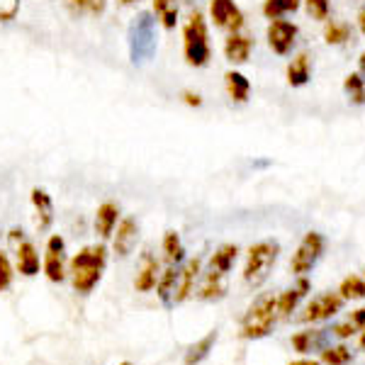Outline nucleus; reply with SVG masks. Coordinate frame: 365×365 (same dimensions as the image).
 Masks as SVG:
<instances>
[{"instance_id":"obj_25","label":"nucleus","mask_w":365,"mask_h":365,"mask_svg":"<svg viewBox=\"0 0 365 365\" xmlns=\"http://www.w3.org/2000/svg\"><path fill=\"white\" fill-rule=\"evenodd\" d=\"M215 344H217V331H210L207 336L200 339L197 344H192L190 349H187L185 358H182V363H185V365H197V363H202L205 358L210 356V351L215 349Z\"/></svg>"},{"instance_id":"obj_1","label":"nucleus","mask_w":365,"mask_h":365,"mask_svg":"<svg viewBox=\"0 0 365 365\" xmlns=\"http://www.w3.org/2000/svg\"><path fill=\"white\" fill-rule=\"evenodd\" d=\"M105 266H108V246L93 244L83 246L68 261V278L78 295H91L96 285L103 280Z\"/></svg>"},{"instance_id":"obj_11","label":"nucleus","mask_w":365,"mask_h":365,"mask_svg":"<svg viewBox=\"0 0 365 365\" xmlns=\"http://www.w3.org/2000/svg\"><path fill=\"white\" fill-rule=\"evenodd\" d=\"M344 307V297L336 295V292H324V295L314 297L312 302L304 307V314L299 317L302 322H324L331 319L336 312Z\"/></svg>"},{"instance_id":"obj_4","label":"nucleus","mask_w":365,"mask_h":365,"mask_svg":"<svg viewBox=\"0 0 365 365\" xmlns=\"http://www.w3.org/2000/svg\"><path fill=\"white\" fill-rule=\"evenodd\" d=\"M127 44H129V58H132V63H144V61H149V58H154L156 46H158L154 13L141 10V13L134 17L132 25H129Z\"/></svg>"},{"instance_id":"obj_9","label":"nucleus","mask_w":365,"mask_h":365,"mask_svg":"<svg viewBox=\"0 0 365 365\" xmlns=\"http://www.w3.org/2000/svg\"><path fill=\"white\" fill-rule=\"evenodd\" d=\"M297 34H299V27L295 22L290 20H270V25L266 29V37H268V44L270 49L275 51L278 56H287L292 51V46L297 42Z\"/></svg>"},{"instance_id":"obj_14","label":"nucleus","mask_w":365,"mask_h":365,"mask_svg":"<svg viewBox=\"0 0 365 365\" xmlns=\"http://www.w3.org/2000/svg\"><path fill=\"white\" fill-rule=\"evenodd\" d=\"M158 270H161V263L151 251L141 253V263L137 270V278H134V290L137 292H151L158 282Z\"/></svg>"},{"instance_id":"obj_10","label":"nucleus","mask_w":365,"mask_h":365,"mask_svg":"<svg viewBox=\"0 0 365 365\" xmlns=\"http://www.w3.org/2000/svg\"><path fill=\"white\" fill-rule=\"evenodd\" d=\"M210 20L229 34L244 29V13L234 0H210Z\"/></svg>"},{"instance_id":"obj_5","label":"nucleus","mask_w":365,"mask_h":365,"mask_svg":"<svg viewBox=\"0 0 365 365\" xmlns=\"http://www.w3.org/2000/svg\"><path fill=\"white\" fill-rule=\"evenodd\" d=\"M280 256V244L278 241H258L249 249V256H246V266H244V280L246 285L258 287L268 280L270 270H273L275 261Z\"/></svg>"},{"instance_id":"obj_16","label":"nucleus","mask_w":365,"mask_h":365,"mask_svg":"<svg viewBox=\"0 0 365 365\" xmlns=\"http://www.w3.org/2000/svg\"><path fill=\"white\" fill-rule=\"evenodd\" d=\"M253 51V37H249L246 32H232L225 42V56L229 63L234 66H241V63L249 61Z\"/></svg>"},{"instance_id":"obj_39","label":"nucleus","mask_w":365,"mask_h":365,"mask_svg":"<svg viewBox=\"0 0 365 365\" xmlns=\"http://www.w3.org/2000/svg\"><path fill=\"white\" fill-rule=\"evenodd\" d=\"M351 324H353L356 329H363V327H365V307L353 312V314H351Z\"/></svg>"},{"instance_id":"obj_45","label":"nucleus","mask_w":365,"mask_h":365,"mask_svg":"<svg viewBox=\"0 0 365 365\" xmlns=\"http://www.w3.org/2000/svg\"><path fill=\"white\" fill-rule=\"evenodd\" d=\"M358 344H361V349L365 351V327H363V334H361V341H358Z\"/></svg>"},{"instance_id":"obj_23","label":"nucleus","mask_w":365,"mask_h":365,"mask_svg":"<svg viewBox=\"0 0 365 365\" xmlns=\"http://www.w3.org/2000/svg\"><path fill=\"white\" fill-rule=\"evenodd\" d=\"M237 256H239V246L237 244H222L220 249L212 253L210 258V268L212 270H220V273L229 275V270L234 268L237 263Z\"/></svg>"},{"instance_id":"obj_2","label":"nucleus","mask_w":365,"mask_h":365,"mask_svg":"<svg viewBox=\"0 0 365 365\" xmlns=\"http://www.w3.org/2000/svg\"><path fill=\"white\" fill-rule=\"evenodd\" d=\"M182 56L192 68H205L212 61L210 29L202 13H190L187 22L182 25Z\"/></svg>"},{"instance_id":"obj_24","label":"nucleus","mask_w":365,"mask_h":365,"mask_svg":"<svg viewBox=\"0 0 365 365\" xmlns=\"http://www.w3.org/2000/svg\"><path fill=\"white\" fill-rule=\"evenodd\" d=\"M163 256H166L168 266H178V263L185 261V246L180 241V234L178 232H166L163 234Z\"/></svg>"},{"instance_id":"obj_31","label":"nucleus","mask_w":365,"mask_h":365,"mask_svg":"<svg viewBox=\"0 0 365 365\" xmlns=\"http://www.w3.org/2000/svg\"><path fill=\"white\" fill-rule=\"evenodd\" d=\"M327 334H329V329H322V331H299L292 336V349L297 353H309L317 341L322 344V341L327 339Z\"/></svg>"},{"instance_id":"obj_40","label":"nucleus","mask_w":365,"mask_h":365,"mask_svg":"<svg viewBox=\"0 0 365 365\" xmlns=\"http://www.w3.org/2000/svg\"><path fill=\"white\" fill-rule=\"evenodd\" d=\"M175 0H154V15H161L166 13L168 8H173Z\"/></svg>"},{"instance_id":"obj_27","label":"nucleus","mask_w":365,"mask_h":365,"mask_svg":"<svg viewBox=\"0 0 365 365\" xmlns=\"http://www.w3.org/2000/svg\"><path fill=\"white\" fill-rule=\"evenodd\" d=\"M324 39H327V44H331V46L346 44L351 39V27L346 25V22L327 20V25H324Z\"/></svg>"},{"instance_id":"obj_7","label":"nucleus","mask_w":365,"mask_h":365,"mask_svg":"<svg viewBox=\"0 0 365 365\" xmlns=\"http://www.w3.org/2000/svg\"><path fill=\"white\" fill-rule=\"evenodd\" d=\"M10 244L15 249V266H17V273L25 275V278H34L39 273V251L37 246L32 244L22 229H13L8 234Z\"/></svg>"},{"instance_id":"obj_36","label":"nucleus","mask_w":365,"mask_h":365,"mask_svg":"<svg viewBox=\"0 0 365 365\" xmlns=\"http://www.w3.org/2000/svg\"><path fill=\"white\" fill-rule=\"evenodd\" d=\"M158 20H161V25L166 29H175V27H178V8H175V5H173V8H168L166 13L158 15Z\"/></svg>"},{"instance_id":"obj_28","label":"nucleus","mask_w":365,"mask_h":365,"mask_svg":"<svg viewBox=\"0 0 365 365\" xmlns=\"http://www.w3.org/2000/svg\"><path fill=\"white\" fill-rule=\"evenodd\" d=\"M344 91L353 105H365V78L363 73H349L344 81Z\"/></svg>"},{"instance_id":"obj_6","label":"nucleus","mask_w":365,"mask_h":365,"mask_svg":"<svg viewBox=\"0 0 365 365\" xmlns=\"http://www.w3.org/2000/svg\"><path fill=\"white\" fill-rule=\"evenodd\" d=\"M324 246H327V241L319 232H307L304 234V239L299 241L297 251L292 253V261H290V268L295 275H307L312 273V268L319 263L322 253H324Z\"/></svg>"},{"instance_id":"obj_43","label":"nucleus","mask_w":365,"mask_h":365,"mask_svg":"<svg viewBox=\"0 0 365 365\" xmlns=\"http://www.w3.org/2000/svg\"><path fill=\"white\" fill-rule=\"evenodd\" d=\"M290 365H319L317 361H295V363H290Z\"/></svg>"},{"instance_id":"obj_12","label":"nucleus","mask_w":365,"mask_h":365,"mask_svg":"<svg viewBox=\"0 0 365 365\" xmlns=\"http://www.w3.org/2000/svg\"><path fill=\"white\" fill-rule=\"evenodd\" d=\"M137 241H139V222L134 220V217H125V220H120L117 232L113 234V251L120 258H127L129 253L134 251Z\"/></svg>"},{"instance_id":"obj_26","label":"nucleus","mask_w":365,"mask_h":365,"mask_svg":"<svg viewBox=\"0 0 365 365\" xmlns=\"http://www.w3.org/2000/svg\"><path fill=\"white\" fill-rule=\"evenodd\" d=\"M302 8V0H263V15L268 20H280V17L297 13Z\"/></svg>"},{"instance_id":"obj_15","label":"nucleus","mask_w":365,"mask_h":365,"mask_svg":"<svg viewBox=\"0 0 365 365\" xmlns=\"http://www.w3.org/2000/svg\"><path fill=\"white\" fill-rule=\"evenodd\" d=\"M29 200H32V207L37 212V229L39 232H49L51 225H54V200L44 187H32Z\"/></svg>"},{"instance_id":"obj_32","label":"nucleus","mask_w":365,"mask_h":365,"mask_svg":"<svg viewBox=\"0 0 365 365\" xmlns=\"http://www.w3.org/2000/svg\"><path fill=\"white\" fill-rule=\"evenodd\" d=\"M351 358L353 353L346 346H324L322 349V363L327 365H349Z\"/></svg>"},{"instance_id":"obj_29","label":"nucleus","mask_w":365,"mask_h":365,"mask_svg":"<svg viewBox=\"0 0 365 365\" xmlns=\"http://www.w3.org/2000/svg\"><path fill=\"white\" fill-rule=\"evenodd\" d=\"M108 0H63L71 15H100Z\"/></svg>"},{"instance_id":"obj_42","label":"nucleus","mask_w":365,"mask_h":365,"mask_svg":"<svg viewBox=\"0 0 365 365\" xmlns=\"http://www.w3.org/2000/svg\"><path fill=\"white\" fill-rule=\"evenodd\" d=\"M358 73H363V76H365V51L361 54V58H358Z\"/></svg>"},{"instance_id":"obj_18","label":"nucleus","mask_w":365,"mask_h":365,"mask_svg":"<svg viewBox=\"0 0 365 365\" xmlns=\"http://www.w3.org/2000/svg\"><path fill=\"white\" fill-rule=\"evenodd\" d=\"M312 290V282L307 280V275H299L297 285L290 287V290H285L282 295L278 297V317H290L292 312L297 309L299 299H302L307 292Z\"/></svg>"},{"instance_id":"obj_35","label":"nucleus","mask_w":365,"mask_h":365,"mask_svg":"<svg viewBox=\"0 0 365 365\" xmlns=\"http://www.w3.org/2000/svg\"><path fill=\"white\" fill-rule=\"evenodd\" d=\"M22 0H0V22H13L20 13Z\"/></svg>"},{"instance_id":"obj_33","label":"nucleus","mask_w":365,"mask_h":365,"mask_svg":"<svg viewBox=\"0 0 365 365\" xmlns=\"http://www.w3.org/2000/svg\"><path fill=\"white\" fill-rule=\"evenodd\" d=\"M302 5L312 20L327 22L329 15H331V3H329V0H302Z\"/></svg>"},{"instance_id":"obj_38","label":"nucleus","mask_w":365,"mask_h":365,"mask_svg":"<svg viewBox=\"0 0 365 365\" xmlns=\"http://www.w3.org/2000/svg\"><path fill=\"white\" fill-rule=\"evenodd\" d=\"M182 103L190 105V108H200V105H202V98H200L197 93L185 91V93H182Z\"/></svg>"},{"instance_id":"obj_13","label":"nucleus","mask_w":365,"mask_h":365,"mask_svg":"<svg viewBox=\"0 0 365 365\" xmlns=\"http://www.w3.org/2000/svg\"><path fill=\"white\" fill-rule=\"evenodd\" d=\"M200 268H202V258L200 256L187 258V261L182 263V268H178V285H175L173 304L185 302V299L192 295V290H195V280L200 278Z\"/></svg>"},{"instance_id":"obj_30","label":"nucleus","mask_w":365,"mask_h":365,"mask_svg":"<svg viewBox=\"0 0 365 365\" xmlns=\"http://www.w3.org/2000/svg\"><path fill=\"white\" fill-rule=\"evenodd\" d=\"M339 295L344 299H363L365 297V280L361 275H349V278L341 280Z\"/></svg>"},{"instance_id":"obj_47","label":"nucleus","mask_w":365,"mask_h":365,"mask_svg":"<svg viewBox=\"0 0 365 365\" xmlns=\"http://www.w3.org/2000/svg\"><path fill=\"white\" fill-rule=\"evenodd\" d=\"M363 280H365V278H363Z\"/></svg>"},{"instance_id":"obj_41","label":"nucleus","mask_w":365,"mask_h":365,"mask_svg":"<svg viewBox=\"0 0 365 365\" xmlns=\"http://www.w3.org/2000/svg\"><path fill=\"white\" fill-rule=\"evenodd\" d=\"M358 27H361V32H363V37H365V10L358 13Z\"/></svg>"},{"instance_id":"obj_44","label":"nucleus","mask_w":365,"mask_h":365,"mask_svg":"<svg viewBox=\"0 0 365 365\" xmlns=\"http://www.w3.org/2000/svg\"><path fill=\"white\" fill-rule=\"evenodd\" d=\"M120 5H137V3H141V0H117Z\"/></svg>"},{"instance_id":"obj_34","label":"nucleus","mask_w":365,"mask_h":365,"mask_svg":"<svg viewBox=\"0 0 365 365\" xmlns=\"http://www.w3.org/2000/svg\"><path fill=\"white\" fill-rule=\"evenodd\" d=\"M13 278H15V268L10 263L8 253L0 251V292H5L10 285H13Z\"/></svg>"},{"instance_id":"obj_37","label":"nucleus","mask_w":365,"mask_h":365,"mask_svg":"<svg viewBox=\"0 0 365 365\" xmlns=\"http://www.w3.org/2000/svg\"><path fill=\"white\" fill-rule=\"evenodd\" d=\"M334 334H336L339 339H349L356 334V327H353L351 322H346V324H339V327H334Z\"/></svg>"},{"instance_id":"obj_20","label":"nucleus","mask_w":365,"mask_h":365,"mask_svg":"<svg viewBox=\"0 0 365 365\" xmlns=\"http://www.w3.org/2000/svg\"><path fill=\"white\" fill-rule=\"evenodd\" d=\"M287 83L292 88H302L309 83L312 78V58L307 51H302V54H297L292 58L290 63H287Z\"/></svg>"},{"instance_id":"obj_17","label":"nucleus","mask_w":365,"mask_h":365,"mask_svg":"<svg viewBox=\"0 0 365 365\" xmlns=\"http://www.w3.org/2000/svg\"><path fill=\"white\" fill-rule=\"evenodd\" d=\"M120 225V205L103 202L96 212V234L100 239H110Z\"/></svg>"},{"instance_id":"obj_21","label":"nucleus","mask_w":365,"mask_h":365,"mask_svg":"<svg viewBox=\"0 0 365 365\" xmlns=\"http://www.w3.org/2000/svg\"><path fill=\"white\" fill-rule=\"evenodd\" d=\"M225 86H227V96L232 98L234 103H246L251 96V81L246 78L241 71H227Z\"/></svg>"},{"instance_id":"obj_22","label":"nucleus","mask_w":365,"mask_h":365,"mask_svg":"<svg viewBox=\"0 0 365 365\" xmlns=\"http://www.w3.org/2000/svg\"><path fill=\"white\" fill-rule=\"evenodd\" d=\"M175 285H178V266H168L158 275V282H156V295L161 299L163 307H173Z\"/></svg>"},{"instance_id":"obj_46","label":"nucleus","mask_w":365,"mask_h":365,"mask_svg":"<svg viewBox=\"0 0 365 365\" xmlns=\"http://www.w3.org/2000/svg\"><path fill=\"white\" fill-rule=\"evenodd\" d=\"M120 365H134V363H120Z\"/></svg>"},{"instance_id":"obj_19","label":"nucleus","mask_w":365,"mask_h":365,"mask_svg":"<svg viewBox=\"0 0 365 365\" xmlns=\"http://www.w3.org/2000/svg\"><path fill=\"white\" fill-rule=\"evenodd\" d=\"M229 285H227V275L220 273V270H212L205 275L202 285H200V292L197 297L202 299V302H217V299H222L227 295Z\"/></svg>"},{"instance_id":"obj_3","label":"nucleus","mask_w":365,"mask_h":365,"mask_svg":"<svg viewBox=\"0 0 365 365\" xmlns=\"http://www.w3.org/2000/svg\"><path fill=\"white\" fill-rule=\"evenodd\" d=\"M275 319H278V297L273 292H263L246 309L244 319H241V336L244 339L268 336L275 327Z\"/></svg>"},{"instance_id":"obj_8","label":"nucleus","mask_w":365,"mask_h":365,"mask_svg":"<svg viewBox=\"0 0 365 365\" xmlns=\"http://www.w3.org/2000/svg\"><path fill=\"white\" fill-rule=\"evenodd\" d=\"M44 275L51 282H63L68 275V261H66V241L61 234H51L44 249Z\"/></svg>"}]
</instances>
